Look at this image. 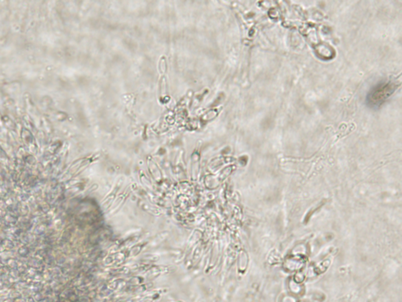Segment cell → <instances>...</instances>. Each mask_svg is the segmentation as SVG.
Segmentation results:
<instances>
[{
  "label": "cell",
  "instance_id": "cell-1",
  "mask_svg": "<svg viewBox=\"0 0 402 302\" xmlns=\"http://www.w3.org/2000/svg\"><path fill=\"white\" fill-rule=\"evenodd\" d=\"M395 89L396 86L393 83L380 84L372 89L368 96V102L372 106H379L395 92Z\"/></svg>",
  "mask_w": 402,
  "mask_h": 302
}]
</instances>
